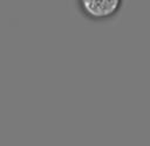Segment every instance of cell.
<instances>
[{
  "label": "cell",
  "mask_w": 150,
  "mask_h": 146,
  "mask_svg": "<svg viewBox=\"0 0 150 146\" xmlns=\"http://www.w3.org/2000/svg\"><path fill=\"white\" fill-rule=\"evenodd\" d=\"M80 13L93 21H104L118 14L123 0H76Z\"/></svg>",
  "instance_id": "cell-1"
}]
</instances>
